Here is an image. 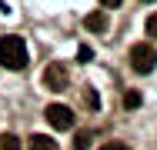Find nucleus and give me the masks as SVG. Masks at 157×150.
Instances as JSON below:
<instances>
[{
  "label": "nucleus",
  "mask_w": 157,
  "mask_h": 150,
  "mask_svg": "<svg viewBox=\"0 0 157 150\" xmlns=\"http://www.w3.org/2000/svg\"><path fill=\"white\" fill-rule=\"evenodd\" d=\"M0 67H7V70H24L27 67V43L20 37L7 33L0 40Z\"/></svg>",
  "instance_id": "1"
},
{
  "label": "nucleus",
  "mask_w": 157,
  "mask_h": 150,
  "mask_svg": "<svg viewBox=\"0 0 157 150\" xmlns=\"http://www.w3.org/2000/svg\"><path fill=\"white\" fill-rule=\"evenodd\" d=\"M130 67H134L137 73H151L157 67V50L151 43H134V47H130Z\"/></svg>",
  "instance_id": "2"
},
{
  "label": "nucleus",
  "mask_w": 157,
  "mask_h": 150,
  "mask_svg": "<svg viewBox=\"0 0 157 150\" xmlns=\"http://www.w3.org/2000/svg\"><path fill=\"white\" fill-rule=\"evenodd\" d=\"M44 117H47V123H50L54 130H70V127H74V110H70L67 103H50V107L44 110Z\"/></svg>",
  "instance_id": "3"
},
{
  "label": "nucleus",
  "mask_w": 157,
  "mask_h": 150,
  "mask_svg": "<svg viewBox=\"0 0 157 150\" xmlns=\"http://www.w3.org/2000/svg\"><path fill=\"white\" fill-rule=\"evenodd\" d=\"M44 87H47V90H57V93L70 87L67 67H63V63H47V67H44Z\"/></svg>",
  "instance_id": "4"
},
{
  "label": "nucleus",
  "mask_w": 157,
  "mask_h": 150,
  "mask_svg": "<svg viewBox=\"0 0 157 150\" xmlns=\"http://www.w3.org/2000/svg\"><path fill=\"white\" fill-rule=\"evenodd\" d=\"M84 27L90 30V33H104V30L110 27V20H107V13H104V10H94V13H87V17H84Z\"/></svg>",
  "instance_id": "5"
},
{
  "label": "nucleus",
  "mask_w": 157,
  "mask_h": 150,
  "mask_svg": "<svg viewBox=\"0 0 157 150\" xmlns=\"http://www.w3.org/2000/svg\"><path fill=\"white\" fill-rule=\"evenodd\" d=\"M30 150H60V144L50 140L47 133H33V137H30Z\"/></svg>",
  "instance_id": "6"
},
{
  "label": "nucleus",
  "mask_w": 157,
  "mask_h": 150,
  "mask_svg": "<svg viewBox=\"0 0 157 150\" xmlns=\"http://www.w3.org/2000/svg\"><path fill=\"white\" fill-rule=\"evenodd\" d=\"M0 150H20V137H13V133H0Z\"/></svg>",
  "instance_id": "7"
},
{
  "label": "nucleus",
  "mask_w": 157,
  "mask_h": 150,
  "mask_svg": "<svg viewBox=\"0 0 157 150\" xmlns=\"http://www.w3.org/2000/svg\"><path fill=\"white\" fill-rule=\"evenodd\" d=\"M124 107H127V110H130V107H140V93H137V90L124 93Z\"/></svg>",
  "instance_id": "8"
},
{
  "label": "nucleus",
  "mask_w": 157,
  "mask_h": 150,
  "mask_svg": "<svg viewBox=\"0 0 157 150\" xmlns=\"http://www.w3.org/2000/svg\"><path fill=\"white\" fill-rule=\"evenodd\" d=\"M90 147V133H77V140H74V150H87Z\"/></svg>",
  "instance_id": "9"
},
{
  "label": "nucleus",
  "mask_w": 157,
  "mask_h": 150,
  "mask_svg": "<svg viewBox=\"0 0 157 150\" xmlns=\"http://www.w3.org/2000/svg\"><path fill=\"white\" fill-rule=\"evenodd\" d=\"M147 37H154V40H157V13L147 17Z\"/></svg>",
  "instance_id": "10"
},
{
  "label": "nucleus",
  "mask_w": 157,
  "mask_h": 150,
  "mask_svg": "<svg viewBox=\"0 0 157 150\" xmlns=\"http://www.w3.org/2000/svg\"><path fill=\"white\" fill-rule=\"evenodd\" d=\"M100 150H130L127 144H121V140H110V144H104Z\"/></svg>",
  "instance_id": "11"
},
{
  "label": "nucleus",
  "mask_w": 157,
  "mask_h": 150,
  "mask_svg": "<svg viewBox=\"0 0 157 150\" xmlns=\"http://www.w3.org/2000/svg\"><path fill=\"white\" fill-rule=\"evenodd\" d=\"M90 57H94V50H90V47H80V63H87Z\"/></svg>",
  "instance_id": "12"
},
{
  "label": "nucleus",
  "mask_w": 157,
  "mask_h": 150,
  "mask_svg": "<svg viewBox=\"0 0 157 150\" xmlns=\"http://www.w3.org/2000/svg\"><path fill=\"white\" fill-rule=\"evenodd\" d=\"M104 7H121V0H100Z\"/></svg>",
  "instance_id": "13"
},
{
  "label": "nucleus",
  "mask_w": 157,
  "mask_h": 150,
  "mask_svg": "<svg viewBox=\"0 0 157 150\" xmlns=\"http://www.w3.org/2000/svg\"><path fill=\"white\" fill-rule=\"evenodd\" d=\"M147 3H151V0H147Z\"/></svg>",
  "instance_id": "14"
}]
</instances>
